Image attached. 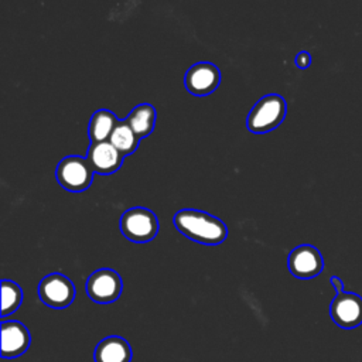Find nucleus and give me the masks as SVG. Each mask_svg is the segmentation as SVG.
I'll return each instance as SVG.
<instances>
[{"label": "nucleus", "mask_w": 362, "mask_h": 362, "mask_svg": "<svg viewBox=\"0 0 362 362\" xmlns=\"http://www.w3.org/2000/svg\"><path fill=\"white\" fill-rule=\"evenodd\" d=\"M119 123L117 117L107 109H99L96 110L90 120L88 127V136L90 143H102L109 141L116 124Z\"/></svg>", "instance_id": "obj_13"}, {"label": "nucleus", "mask_w": 362, "mask_h": 362, "mask_svg": "<svg viewBox=\"0 0 362 362\" xmlns=\"http://www.w3.org/2000/svg\"><path fill=\"white\" fill-rule=\"evenodd\" d=\"M38 296L48 307L65 308L71 305L75 298V286L66 276L51 273L40 281Z\"/></svg>", "instance_id": "obj_5"}, {"label": "nucleus", "mask_w": 362, "mask_h": 362, "mask_svg": "<svg viewBox=\"0 0 362 362\" xmlns=\"http://www.w3.org/2000/svg\"><path fill=\"white\" fill-rule=\"evenodd\" d=\"M23 301V291L20 286L11 280L1 281V320L13 314Z\"/></svg>", "instance_id": "obj_16"}, {"label": "nucleus", "mask_w": 362, "mask_h": 362, "mask_svg": "<svg viewBox=\"0 0 362 362\" xmlns=\"http://www.w3.org/2000/svg\"><path fill=\"white\" fill-rule=\"evenodd\" d=\"M127 124L132 127V130L137 134L139 139L147 137L156 123V109L150 103H141L132 109L126 119Z\"/></svg>", "instance_id": "obj_14"}, {"label": "nucleus", "mask_w": 362, "mask_h": 362, "mask_svg": "<svg viewBox=\"0 0 362 362\" xmlns=\"http://www.w3.org/2000/svg\"><path fill=\"white\" fill-rule=\"evenodd\" d=\"M109 141L119 150V153L124 157L132 154L133 151H136V148L139 147L140 139L137 137V134L132 130V127L127 124L126 120H119V123L116 124Z\"/></svg>", "instance_id": "obj_15"}, {"label": "nucleus", "mask_w": 362, "mask_h": 362, "mask_svg": "<svg viewBox=\"0 0 362 362\" xmlns=\"http://www.w3.org/2000/svg\"><path fill=\"white\" fill-rule=\"evenodd\" d=\"M311 64V55L307 52V51H301L297 54L296 57V65L300 68V69H305L308 68Z\"/></svg>", "instance_id": "obj_17"}, {"label": "nucleus", "mask_w": 362, "mask_h": 362, "mask_svg": "<svg viewBox=\"0 0 362 362\" xmlns=\"http://www.w3.org/2000/svg\"><path fill=\"white\" fill-rule=\"evenodd\" d=\"M31 342L27 327L20 321H1V356L17 358L23 355Z\"/></svg>", "instance_id": "obj_10"}, {"label": "nucleus", "mask_w": 362, "mask_h": 362, "mask_svg": "<svg viewBox=\"0 0 362 362\" xmlns=\"http://www.w3.org/2000/svg\"><path fill=\"white\" fill-rule=\"evenodd\" d=\"M85 158L88 160L93 173L103 175L116 173L123 161V156L110 141L90 143Z\"/></svg>", "instance_id": "obj_11"}, {"label": "nucleus", "mask_w": 362, "mask_h": 362, "mask_svg": "<svg viewBox=\"0 0 362 362\" xmlns=\"http://www.w3.org/2000/svg\"><path fill=\"white\" fill-rule=\"evenodd\" d=\"M59 185L71 192L85 191L93 180V170L88 160L81 156L64 157L55 170Z\"/></svg>", "instance_id": "obj_4"}, {"label": "nucleus", "mask_w": 362, "mask_h": 362, "mask_svg": "<svg viewBox=\"0 0 362 362\" xmlns=\"http://www.w3.org/2000/svg\"><path fill=\"white\" fill-rule=\"evenodd\" d=\"M288 270L298 279H313L324 269V260L320 250L311 245L294 247L287 259Z\"/></svg>", "instance_id": "obj_8"}, {"label": "nucleus", "mask_w": 362, "mask_h": 362, "mask_svg": "<svg viewBox=\"0 0 362 362\" xmlns=\"http://www.w3.org/2000/svg\"><path fill=\"white\" fill-rule=\"evenodd\" d=\"M174 225L184 236L204 245H219L228 236V228L219 218L198 209L178 211Z\"/></svg>", "instance_id": "obj_1"}, {"label": "nucleus", "mask_w": 362, "mask_h": 362, "mask_svg": "<svg viewBox=\"0 0 362 362\" xmlns=\"http://www.w3.org/2000/svg\"><path fill=\"white\" fill-rule=\"evenodd\" d=\"M329 283H331V284H332V287L335 288L337 294L344 291V283H342V280H341L339 277H337V276H332V277L329 279Z\"/></svg>", "instance_id": "obj_18"}, {"label": "nucleus", "mask_w": 362, "mask_h": 362, "mask_svg": "<svg viewBox=\"0 0 362 362\" xmlns=\"http://www.w3.org/2000/svg\"><path fill=\"white\" fill-rule=\"evenodd\" d=\"M122 277L112 269H99L86 280L88 297L99 304L116 301L122 293Z\"/></svg>", "instance_id": "obj_6"}, {"label": "nucleus", "mask_w": 362, "mask_h": 362, "mask_svg": "<svg viewBox=\"0 0 362 362\" xmlns=\"http://www.w3.org/2000/svg\"><path fill=\"white\" fill-rule=\"evenodd\" d=\"M221 82L219 68L211 62L194 64L185 74L184 85L187 90L195 96L212 93Z\"/></svg>", "instance_id": "obj_9"}, {"label": "nucleus", "mask_w": 362, "mask_h": 362, "mask_svg": "<svg viewBox=\"0 0 362 362\" xmlns=\"http://www.w3.org/2000/svg\"><path fill=\"white\" fill-rule=\"evenodd\" d=\"M120 230L129 240L144 243L156 238L158 232V219L150 209L134 206L122 215Z\"/></svg>", "instance_id": "obj_3"}, {"label": "nucleus", "mask_w": 362, "mask_h": 362, "mask_svg": "<svg viewBox=\"0 0 362 362\" xmlns=\"http://www.w3.org/2000/svg\"><path fill=\"white\" fill-rule=\"evenodd\" d=\"M132 348L129 342L117 335L103 338L95 348V362H130Z\"/></svg>", "instance_id": "obj_12"}, {"label": "nucleus", "mask_w": 362, "mask_h": 362, "mask_svg": "<svg viewBox=\"0 0 362 362\" xmlns=\"http://www.w3.org/2000/svg\"><path fill=\"white\" fill-rule=\"evenodd\" d=\"M286 100L277 93L260 98L246 117V127L252 133H266L276 129L286 116Z\"/></svg>", "instance_id": "obj_2"}, {"label": "nucleus", "mask_w": 362, "mask_h": 362, "mask_svg": "<svg viewBox=\"0 0 362 362\" xmlns=\"http://www.w3.org/2000/svg\"><path fill=\"white\" fill-rule=\"evenodd\" d=\"M332 321L344 328L351 329L362 324V297L356 293H338L329 305Z\"/></svg>", "instance_id": "obj_7"}]
</instances>
